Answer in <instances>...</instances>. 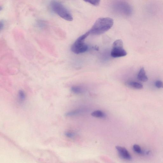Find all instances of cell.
<instances>
[{
	"mask_svg": "<svg viewBox=\"0 0 163 163\" xmlns=\"http://www.w3.org/2000/svg\"><path fill=\"white\" fill-rule=\"evenodd\" d=\"M114 24V20L111 18H100L96 21L89 31L91 35H101L110 30L113 26Z\"/></svg>",
	"mask_w": 163,
	"mask_h": 163,
	"instance_id": "1",
	"label": "cell"
},
{
	"mask_svg": "<svg viewBox=\"0 0 163 163\" xmlns=\"http://www.w3.org/2000/svg\"><path fill=\"white\" fill-rule=\"evenodd\" d=\"M52 10L62 18L72 21L73 17L70 11L61 3L56 0H53L51 3Z\"/></svg>",
	"mask_w": 163,
	"mask_h": 163,
	"instance_id": "2",
	"label": "cell"
},
{
	"mask_svg": "<svg viewBox=\"0 0 163 163\" xmlns=\"http://www.w3.org/2000/svg\"><path fill=\"white\" fill-rule=\"evenodd\" d=\"M90 34L89 31L79 37L75 42L71 48L74 53L78 54L86 52L88 49V46L85 43V39Z\"/></svg>",
	"mask_w": 163,
	"mask_h": 163,
	"instance_id": "3",
	"label": "cell"
},
{
	"mask_svg": "<svg viewBox=\"0 0 163 163\" xmlns=\"http://www.w3.org/2000/svg\"><path fill=\"white\" fill-rule=\"evenodd\" d=\"M113 8L117 13L122 15L129 16L133 13L132 7L126 1H117L114 4Z\"/></svg>",
	"mask_w": 163,
	"mask_h": 163,
	"instance_id": "4",
	"label": "cell"
},
{
	"mask_svg": "<svg viewBox=\"0 0 163 163\" xmlns=\"http://www.w3.org/2000/svg\"><path fill=\"white\" fill-rule=\"evenodd\" d=\"M127 53L123 48L122 41L121 40H116L112 45L111 55L114 58L124 57L127 55Z\"/></svg>",
	"mask_w": 163,
	"mask_h": 163,
	"instance_id": "5",
	"label": "cell"
},
{
	"mask_svg": "<svg viewBox=\"0 0 163 163\" xmlns=\"http://www.w3.org/2000/svg\"><path fill=\"white\" fill-rule=\"evenodd\" d=\"M116 148L121 158L127 160H130L132 159V157L131 154L127 149L120 146H116Z\"/></svg>",
	"mask_w": 163,
	"mask_h": 163,
	"instance_id": "6",
	"label": "cell"
},
{
	"mask_svg": "<svg viewBox=\"0 0 163 163\" xmlns=\"http://www.w3.org/2000/svg\"><path fill=\"white\" fill-rule=\"evenodd\" d=\"M126 85L131 88L140 90L143 88V85L141 83L136 82L129 81L126 83Z\"/></svg>",
	"mask_w": 163,
	"mask_h": 163,
	"instance_id": "7",
	"label": "cell"
},
{
	"mask_svg": "<svg viewBox=\"0 0 163 163\" xmlns=\"http://www.w3.org/2000/svg\"><path fill=\"white\" fill-rule=\"evenodd\" d=\"M137 78L139 80L143 82H146L148 80V78L146 74L144 68H141L138 74Z\"/></svg>",
	"mask_w": 163,
	"mask_h": 163,
	"instance_id": "8",
	"label": "cell"
},
{
	"mask_svg": "<svg viewBox=\"0 0 163 163\" xmlns=\"http://www.w3.org/2000/svg\"><path fill=\"white\" fill-rule=\"evenodd\" d=\"M91 115L95 117L100 118H104L106 116L103 112L100 110H96L93 112Z\"/></svg>",
	"mask_w": 163,
	"mask_h": 163,
	"instance_id": "9",
	"label": "cell"
},
{
	"mask_svg": "<svg viewBox=\"0 0 163 163\" xmlns=\"http://www.w3.org/2000/svg\"><path fill=\"white\" fill-rule=\"evenodd\" d=\"M71 91L73 93L76 94H80L82 93L83 91V90L80 86H74L71 88Z\"/></svg>",
	"mask_w": 163,
	"mask_h": 163,
	"instance_id": "10",
	"label": "cell"
},
{
	"mask_svg": "<svg viewBox=\"0 0 163 163\" xmlns=\"http://www.w3.org/2000/svg\"><path fill=\"white\" fill-rule=\"evenodd\" d=\"M81 112V110H76L67 112L65 115L67 117H72L78 114Z\"/></svg>",
	"mask_w": 163,
	"mask_h": 163,
	"instance_id": "11",
	"label": "cell"
},
{
	"mask_svg": "<svg viewBox=\"0 0 163 163\" xmlns=\"http://www.w3.org/2000/svg\"><path fill=\"white\" fill-rule=\"evenodd\" d=\"M18 95L20 101H24L26 99V94L22 90H20L19 91Z\"/></svg>",
	"mask_w": 163,
	"mask_h": 163,
	"instance_id": "12",
	"label": "cell"
},
{
	"mask_svg": "<svg viewBox=\"0 0 163 163\" xmlns=\"http://www.w3.org/2000/svg\"><path fill=\"white\" fill-rule=\"evenodd\" d=\"M83 1L93 6H97L99 5L101 0H83Z\"/></svg>",
	"mask_w": 163,
	"mask_h": 163,
	"instance_id": "13",
	"label": "cell"
},
{
	"mask_svg": "<svg viewBox=\"0 0 163 163\" xmlns=\"http://www.w3.org/2000/svg\"><path fill=\"white\" fill-rule=\"evenodd\" d=\"M133 151L138 154H141L143 153V151L140 146L137 144L133 145Z\"/></svg>",
	"mask_w": 163,
	"mask_h": 163,
	"instance_id": "14",
	"label": "cell"
},
{
	"mask_svg": "<svg viewBox=\"0 0 163 163\" xmlns=\"http://www.w3.org/2000/svg\"><path fill=\"white\" fill-rule=\"evenodd\" d=\"M155 85L158 88H163V83L161 81H156L155 83Z\"/></svg>",
	"mask_w": 163,
	"mask_h": 163,
	"instance_id": "15",
	"label": "cell"
},
{
	"mask_svg": "<svg viewBox=\"0 0 163 163\" xmlns=\"http://www.w3.org/2000/svg\"><path fill=\"white\" fill-rule=\"evenodd\" d=\"M38 26L40 28H43L46 26V24L44 22L40 20L37 22Z\"/></svg>",
	"mask_w": 163,
	"mask_h": 163,
	"instance_id": "16",
	"label": "cell"
},
{
	"mask_svg": "<svg viewBox=\"0 0 163 163\" xmlns=\"http://www.w3.org/2000/svg\"><path fill=\"white\" fill-rule=\"evenodd\" d=\"M65 135L68 138H72L75 136V134L73 133L70 132H66L65 133Z\"/></svg>",
	"mask_w": 163,
	"mask_h": 163,
	"instance_id": "17",
	"label": "cell"
},
{
	"mask_svg": "<svg viewBox=\"0 0 163 163\" xmlns=\"http://www.w3.org/2000/svg\"><path fill=\"white\" fill-rule=\"evenodd\" d=\"M4 27V23L3 21H1V22H0V30L1 31Z\"/></svg>",
	"mask_w": 163,
	"mask_h": 163,
	"instance_id": "18",
	"label": "cell"
}]
</instances>
